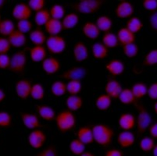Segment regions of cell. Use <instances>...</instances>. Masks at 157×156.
Wrapping results in <instances>:
<instances>
[{"instance_id": "cell-1", "label": "cell", "mask_w": 157, "mask_h": 156, "mask_svg": "<svg viewBox=\"0 0 157 156\" xmlns=\"http://www.w3.org/2000/svg\"><path fill=\"white\" fill-rule=\"evenodd\" d=\"M94 141L102 147L111 145L114 136V131L110 127L103 124H95L92 127Z\"/></svg>"}, {"instance_id": "cell-2", "label": "cell", "mask_w": 157, "mask_h": 156, "mask_svg": "<svg viewBox=\"0 0 157 156\" xmlns=\"http://www.w3.org/2000/svg\"><path fill=\"white\" fill-rule=\"evenodd\" d=\"M55 123L58 131L62 134H66L76 127L77 118L73 112L68 109L63 110L56 115Z\"/></svg>"}, {"instance_id": "cell-3", "label": "cell", "mask_w": 157, "mask_h": 156, "mask_svg": "<svg viewBox=\"0 0 157 156\" xmlns=\"http://www.w3.org/2000/svg\"><path fill=\"white\" fill-rule=\"evenodd\" d=\"M135 105L138 111V117L136 120L137 132L139 135H142L145 131H148L149 127L152 125V119L148 109L144 105L138 102H137Z\"/></svg>"}, {"instance_id": "cell-4", "label": "cell", "mask_w": 157, "mask_h": 156, "mask_svg": "<svg viewBox=\"0 0 157 156\" xmlns=\"http://www.w3.org/2000/svg\"><path fill=\"white\" fill-rule=\"evenodd\" d=\"M103 2L102 0H81L73 3L72 8L78 13L89 15L98 12Z\"/></svg>"}, {"instance_id": "cell-5", "label": "cell", "mask_w": 157, "mask_h": 156, "mask_svg": "<svg viewBox=\"0 0 157 156\" xmlns=\"http://www.w3.org/2000/svg\"><path fill=\"white\" fill-rule=\"evenodd\" d=\"M28 64V57L24 51H17L11 56L9 70L15 74H23Z\"/></svg>"}, {"instance_id": "cell-6", "label": "cell", "mask_w": 157, "mask_h": 156, "mask_svg": "<svg viewBox=\"0 0 157 156\" xmlns=\"http://www.w3.org/2000/svg\"><path fill=\"white\" fill-rule=\"evenodd\" d=\"M45 45L48 51L52 55H59L63 53L67 48L65 38L60 35L48 36Z\"/></svg>"}, {"instance_id": "cell-7", "label": "cell", "mask_w": 157, "mask_h": 156, "mask_svg": "<svg viewBox=\"0 0 157 156\" xmlns=\"http://www.w3.org/2000/svg\"><path fill=\"white\" fill-rule=\"evenodd\" d=\"M47 135L43 131L37 129L31 131L28 137V141L29 145L33 149L38 150L43 148V146L46 143Z\"/></svg>"}, {"instance_id": "cell-8", "label": "cell", "mask_w": 157, "mask_h": 156, "mask_svg": "<svg viewBox=\"0 0 157 156\" xmlns=\"http://www.w3.org/2000/svg\"><path fill=\"white\" fill-rule=\"evenodd\" d=\"M135 13V7L133 4L127 0H122L115 9V15L119 19H130L133 17Z\"/></svg>"}, {"instance_id": "cell-9", "label": "cell", "mask_w": 157, "mask_h": 156, "mask_svg": "<svg viewBox=\"0 0 157 156\" xmlns=\"http://www.w3.org/2000/svg\"><path fill=\"white\" fill-rule=\"evenodd\" d=\"M87 70L84 67L77 66L66 70L60 74V77L68 81H81L85 77Z\"/></svg>"}, {"instance_id": "cell-10", "label": "cell", "mask_w": 157, "mask_h": 156, "mask_svg": "<svg viewBox=\"0 0 157 156\" xmlns=\"http://www.w3.org/2000/svg\"><path fill=\"white\" fill-rule=\"evenodd\" d=\"M32 15V10L26 2H19L16 4L12 10V16L14 19L19 21L29 20Z\"/></svg>"}, {"instance_id": "cell-11", "label": "cell", "mask_w": 157, "mask_h": 156, "mask_svg": "<svg viewBox=\"0 0 157 156\" xmlns=\"http://www.w3.org/2000/svg\"><path fill=\"white\" fill-rule=\"evenodd\" d=\"M31 88H32V84L29 80H18L15 84L16 94L21 99L26 100L31 97Z\"/></svg>"}, {"instance_id": "cell-12", "label": "cell", "mask_w": 157, "mask_h": 156, "mask_svg": "<svg viewBox=\"0 0 157 156\" xmlns=\"http://www.w3.org/2000/svg\"><path fill=\"white\" fill-rule=\"evenodd\" d=\"M73 56L78 63L85 62L89 57V50L83 41H78L74 44L73 48Z\"/></svg>"}, {"instance_id": "cell-13", "label": "cell", "mask_w": 157, "mask_h": 156, "mask_svg": "<svg viewBox=\"0 0 157 156\" xmlns=\"http://www.w3.org/2000/svg\"><path fill=\"white\" fill-rule=\"evenodd\" d=\"M21 119L24 127L31 131L39 129L42 126L39 118L36 114L30 113V112H21Z\"/></svg>"}, {"instance_id": "cell-14", "label": "cell", "mask_w": 157, "mask_h": 156, "mask_svg": "<svg viewBox=\"0 0 157 156\" xmlns=\"http://www.w3.org/2000/svg\"><path fill=\"white\" fill-rule=\"evenodd\" d=\"M123 88L121 83L115 78L108 80L105 86V94L109 95L112 99L119 98L120 94L122 91Z\"/></svg>"}, {"instance_id": "cell-15", "label": "cell", "mask_w": 157, "mask_h": 156, "mask_svg": "<svg viewBox=\"0 0 157 156\" xmlns=\"http://www.w3.org/2000/svg\"><path fill=\"white\" fill-rule=\"evenodd\" d=\"M118 126L123 131H130L136 126V118L131 113H122L118 119Z\"/></svg>"}, {"instance_id": "cell-16", "label": "cell", "mask_w": 157, "mask_h": 156, "mask_svg": "<svg viewBox=\"0 0 157 156\" xmlns=\"http://www.w3.org/2000/svg\"><path fill=\"white\" fill-rule=\"evenodd\" d=\"M42 69L48 75H53L60 70L61 64L59 60L55 57H47L42 64Z\"/></svg>"}, {"instance_id": "cell-17", "label": "cell", "mask_w": 157, "mask_h": 156, "mask_svg": "<svg viewBox=\"0 0 157 156\" xmlns=\"http://www.w3.org/2000/svg\"><path fill=\"white\" fill-rule=\"evenodd\" d=\"M117 141L121 148H131L135 143V134L131 131H122L117 135Z\"/></svg>"}, {"instance_id": "cell-18", "label": "cell", "mask_w": 157, "mask_h": 156, "mask_svg": "<svg viewBox=\"0 0 157 156\" xmlns=\"http://www.w3.org/2000/svg\"><path fill=\"white\" fill-rule=\"evenodd\" d=\"M117 36L119 44L122 46L135 43V39H136L135 34L130 31L126 27L121 28V29L118 30Z\"/></svg>"}, {"instance_id": "cell-19", "label": "cell", "mask_w": 157, "mask_h": 156, "mask_svg": "<svg viewBox=\"0 0 157 156\" xmlns=\"http://www.w3.org/2000/svg\"><path fill=\"white\" fill-rule=\"evenodd\" d=\"M105 70L113 77H117L124 72L125 67L124 63L117 59H113L107 63L105 66Z\"/></svg>"}, {"instance_id": "cell-20", "label": "cell", "mask_w": 157, "mask_h": 156, "mask_svg": "<svg viewBox=\"0 0 157 156\" xmlns=\"http://www.w3.org/2000/svg\"><path fill=\"white\" fill-rule=\"evenodd\" d=\"M77 138L86 145L94 142V135L92 127L89 126H84L80 127L77 131Z\"/></svg>"}, {"instance_id": "cell-21", "label": "cell", "mask_w": 157, "mask_h": 156, "mask_svg": "<svg viewBox=\"0 0 157 156\" xmlns=\"http://www.w3.org/2000/svg\"><path fill=\"white\" fill-rule=\"evenodd\" d=\"M7 38H8L10 43L11 47H13V48H21V47L24 46L26 45L27 41H28L26 34L21 32V31L17 29Z\"/></svg>"}, {"instance_id": "cell-22", "label": "cell", "mask_w": 157, "mask_h": 156, "mask_svg": "<svg viewBox=\"0 0 157 156\" xmlns=\"http://www.w3.org/2000/svg\"><path fill=\"white\" fill-rule=\"evenodd\" d=\"M82 32L87 38L91 40L97 39L101 34L100 30L98 28L96 24L92 21H88L84 24Z\"/></svg>"}, {"instance_id": "cell-23", "label": "cell", "mask_w": 157, "mask_h": 156, "mask_svg": "<svg viewBox=\"0 0 157 156\" xmlns=\"http://www.w3.org/2000/svg\"><path fill=\"white\" fill-rule=\"evenodd\" d=\"M30 58L35 63L43 62L47 58V50L43 45H36L30 48Z\"/></svg>"}, {"instance_id": "cell-24", "label": "cell", "mask_w": 157, "mask_h": 156, "mask_svg": "<svg viewBox=\"0 0 157 156\" xmlns=\"http://www.w3.org/2000/svg\"><path fill=\"white\" fill-rule=\"evenodd\" d=\"M36 112L42 120L45 121H52L55 120L56 114L52 107L47 105H39L36 106Z\"/></svg>"}, {"instance_id": "cell-25", "label": "cell", "mask_w": 157, "mask_h": 156, "mask_svg": "<svg viewBox=\"0 0 157 156\" xmlns=\"http://www.w3.org/2000/svg\"><path fill=\"white\" fill-rule=\"evenodd\" d=\"M63 30L68 31L74 28L79 23V16L77 13H69L66 14L63 19L62 20Z\"/></svg>"}, {"instance_id": "cell-26", "label": "cell", "mask_w": 157, "mask_h": 156, "mask_svg": "<svg viewBox=\"0 0 157 156\" xmlns=\"http://www.w3.org/2000/svg\"><path fill=\"white\" fill-rule=\"evenodd\" d=\"M84 105V100L80 95H70L66 99V105L68 110L77 112L81 109Z\"/></svg>"}, {"instance_id": "cell-27", "label": "cell", "mask_w": 157, "mask_h": 156, "mask_svg": "<svg viewBox=\"0 0 157 156\" xmlns=\"http://www.w3.org/2000/svg\"><path fill=\"white\" fill-rule=\"evenodd\" d=\"M92 54L97 60H103L109 54V48L101 42H95L92 45Z\"/></svg>"}, {"instance_id": "cell-28", "label": "cell", "mask_w": 157, "mask_h": 156, "mask_svg": "<svg viewBox=\"0 0 157 156\" xmlns=\"http://www.w3.org/2000/svg\"><path fill=\"white\" fill-rule=\"evenodd\" d=\"M29 39L32 44L36 45H43L46 43L47 37L41 28H35L29 34Z\"/></svg>"}, {"instance_id": "cell-29", "label": "cell", "mask_w": 157, "mask_h": 156, "mask_svg": "<svg viewBox=\"0 0 157 156\" xmlns=\"http://www.w3.org/2000/svg\"><path fill=\"white\" fill-rule=\"evenodd\" d=\"M45 29L49 35H59L63 30L62 21L51 18L45 25Z\"/></svg>"}, {"instance_id": "cell-30", "label": "cell", "mask_w": 157, "mask_h": 156, "mask_svg": "<svg viewBox=\"0 0 157 156\" xmlns=\"http://www.w3.org/2000/svg\"><path fill=\"white\" fill-rule=\"evenodd\" d=\"M118 99L124 105H135L138 102L131 88H123Z\"/></svg>"}, {"instance_id": "cell-31", "label": "cell", "mask_w": 157, "mask_h": 156, "mask_svg": "<svg viewBox=\"0 0 157 156\" xmlns=\"http://www.w3.org/2000/svg\"><path fill=\"white\" fill-rule=\"evenodd\" d=\"M16 30V26L11 19H2L0 22V34L2 37H8Z\"/></svg>"}, {"instance_id": "cell-32", "label": "cell", "mask_w": 157, "mask_h": 156, "mask_svg": "<svg viewBox=\"0 0 157 156\" xmlns=\"http://www.w3.org/2000/svg\"><path fill=\"white\" fill-rule=\"evenodd\" d=\"M97 27L100 31H102L104 33L109 32L110 30L113 28V21L108 16L102 15L98 17L96 20Z\"/></svg>"}, {"instance_id": "cell-33", "label": "cell", "mask_w": 157, "mask_h": 156, "mask_svg": "<svg viewBox=\"0 0 157 156\" xmlns=\"http://www.w3.org/2000/svg\"><path fill=\"white\" fill-rule=\"evenodd\" d=\"M102 44L108 48H115L120 45L117 34L112 32L104 33L102 37Z\"/></svg>"}, {"instance_id": "cell-34", "label": "cell", "mask_w": 157, "mask_h": 156, "mask_svg": "<svg viewBox=\"0 0 157 156\" xmlns=\"http://www.w3.org/2000/svg\"><path fill=\"white\" fill-rule=\"evenodd\" d=\"M112 103V98L106 94H102L97 97L95 100V106L100 111H106L109 109Z\"/></svg>"}, {"instance_id": "cell-35", "label": "cell", "mask_w": 157, "mask_h": 156, "mask_svg": "<svg viewBox=\"0 0 157 156\" xmlns=\"http://www.w3.org/2000/svg\"><path fill=\"white\" fill-rule=\"evenodd\" d=\"M131 89L132 92H133L137 101H138V100H141L142 98H143L147 94V92H148V87L143 82L135 83L132 86V88Z\"/></svg>"}, {"instance_id": "cell-36", "label": "cell", "mask_w": 157, "mask_h": 156, "mask_svg": "<svg viewBox=\"0 0 157 156\" xmlns=\"http://www.w3.org/2000/svg\"><path fill=\"white\" fill-rule=\"evenodd\" d=\"M126 28L133 34H137L140 32L143 28V23L142 20L137 17H132L128 19L126 24Z\"/></svg>"}, {"instance_id": "cell-37", "label": "cell", "mask_w": 157, "mask_h": 156, "mask_svg": "<svg viewBox=\"0 0 157 156\" xmlns=\"http://www.w3.org/2000/svg\"><path fill=\"white\" fill-rule=\"evenodd\" d=\"M51 19V15L50 13L48 10H42L41 11H38V12L35 13V17H34V20H35V24H36L38 27H42V26H45L46 24V23L48 22L49 20Z\"/></svg>"}, {"instance_id": "cell-38", "label": "cell", "mask_w": 157, "mask_h": 156, "mask_svg": "<svg viewBox=\"0 0 157 156\" xmlns=\"http://www.w3.org/2000/svg\"><path fill=\"white\" fill-rule=\"evenodd\" d=\"M45 95V91L43 85L41 83H35L32 84L31 91V98L36 101H42Z\"/></svg>"}, {"instance_id": "cell-39", "label": "cell", "mask_w": 157, "mask_h": 156, "mask_svg": "<svg viewBox=\"0 0 157 156\" xmlns=\"http://www.w3.org/2000/svg\"><path fill=\"white\" fill-rule=\"evenodd\" d=\"M69 148L71 152L75 156H80L85 151V144L78 138H74L70 142Z\"/></svg>"}, {"instance_id": "cell-40", "label": "cell", "mask_w": 157, "mask_h": 156, "mask_svg": "<svg viewBox=\"0 0 157 156\" xmlns=\"http://www.w3.org/2000/svg\"><path fill=\"white\" fill-rule=\"evenodd\" d=\"M51 91L56 97L63 96L67 91V84L60 81H54L51 85Z\"/></svg>"}, {"instance_id": "cell-41", "label": "cell", "mask_w": 157, "mask_h": 156, "mask_svg": "<svg viewBox=\"0 0 157 156\" xmlns=\"http://www.w3.org/2000/svg\"><path fill=\"white\" fill-rule=\"evenodd\" d=\"M139 148L143 152H150L155 147V140L151 137H144L139 141Z\"/></svg>"}, {"instance_id": "cell-42", "label": "cell", "mask_w": 157, "mask_h": 156, "mask_svg": "<svg viewBox=\"0 0 157 156\" xmlns=\"http://www.w3.org/2000/svg\"><path fill=\"white\" fill-rule=\"evenodd\" d=\"M51 18L56 20H59L63 19V17L66 15V10L62 5L60 4H54L52 7H51L50 10Z\"/></svg>"}, {"instance_id": "cell-43", "label": "cell", "mask_w": 157, "mask_h": 156, "mask_svg": "<svg viewBox=\"0 0 157 156\" xmlns=\"http://www.w3.org/2000/svg\"><path fill=\"white\" fill-rule=\"evenodd\" d=\"M81 81H70L67 84V91L70 95H78L82 91Z\"/></svg>"}, {"instance_id": "cell-44", "label": "cell", "mask_w": 157, "mask_h": 156, "mask_svg": "<svg viewBox=\"0 0 157 156\" xmlns=\"http://www.w3.org/2000/svg\"><path fill=\"white\" fill-rule=\"evenodd\" d=\"M142 64L145 67H151L157 65V48L148 51L144 57Z\"/></svg>"}, {"instance_id": "cell-45", "label": "cell", "mask_w": 157, "mask_h": 156, "mask_svg": "<svg viewBox=\"0 0 157 156\" xmlns=\"http://www.w3.org/2000/svg\"><path fill=\"white\" fill-rule=\"evenodd\" d=\"M123 53L128 58H135L139 53V47L135 43L123 46Z\"/></svg>"}, {"instance_id": "cell-46", "label": "cell", "mask_w": 157, "mask_h": 156, "mask_svg": "<svg viewBox=\"0 0 157 156\" xmlns=\"http://www.w3.org/2000/svg\"><path fill=\"white\" fill-rule=\"evenodd\" d=\"M33 24L29 20L19 21L17 23V30L26 34L27 33H31L33 31Z\"/></svg>"}, {"instance_id": "cell-47", "label": "cell", "mask_w": 157, "mask_h": 156, "mask_svg": "<svg viewBox=\"0 0 157 156\" xmlns=\"http://www.w3.org/2000/svg\"><path fill=\"white\" fill-rule=\"evenodd\" d=\"M13 117L10 112L6 111H0V127L7 128L12 124Z\"/></svg>"}, {"instance_id": "cell-48", "label": "cell", "mask_w": 157, "mask_h": 156, "mask_svg": "<svg viewBox=\"0 0 157 156\" xmlns=\"http://www.w3.org/2000/svg\"><path fill=\"white\" fill-rule=\"evenodd\" d=\"M35 156H59V151L53 144H49L40 151Z\"/></svg>"}, {"instance_id": "cell-49", "label": "cell", "mask_w": 157, "mask_h": 156, "mask_svg": "<svg viewBox=\"0 0 157 156\" xmlns=\"http://www.w3.org/2000/svg\"><path fill=\"white\" fill-rule=\"evenodd\" d=\"M28 4L31 10L37 13L45 9L46 1L45 0H30L28 1Z\"/></svg>"}, {"instance_id": "cell-50", "label": "cell", "mask_w": 157, "mask_h": 156, "mask_svg": "<svg viewBox=\"0 0 157 156\" xmlns=\"http://www.w3.org/2000/svg\"><path fill=\"white\" fill-rule=\"evenodd\" d=\"M142 6L145 10L152 13L157 11V0H143Z\"/></svg>"}, {"instance_id": "cell-51", "label": "cell", "mask_w": 157, "mask_h": 156, "mask_svg": "<svg viewBox=\"0 0 157 156\" xmlns=\"http://www.w3.org/2000/svg\"><path fill=\"white\" fill-rule=\"evenodd\" d=\"M11 48V45L8 38L0 36V55L7 54Z\"/></svg>"}, {"instance_id": "cell-52", "label": "cell", "mask_w": 157, "mask_h": 156, "mask_svg": "<svg viewBox=\"0 0 157 156\" xmlns=\"http://www.w3.org/2000/svg\"><path fill=\"white\" fill-rule=\"evenodd\" d=\"M11 57L7 54L0 55V69L1 70H6L9 69L10 65Z\"/></svg>"}, {"instance_id": "cell-53", "label": "cell", "mask_w": 157, "mask_h": 156, "mask_svg": "<svg viewBox=\"0 0 157 156\" xmlns=\"http://www.w3.org/2000/svg\"><path fill=\"white\" fill-rule=\"evenodd\" d=\"M147 94L151 100H157V81L150 84L148 88Z\"/></svg>"}, {"instance_id": "cell-54", "label": "cell", "mask_w": 157, "mask_h": 156, "mask_svg": "<svg viewBox=\"0 0 157 156\" xmlns=\"http://www.w3.org/2000/svg\"><path fill=\"white\" fill-rule=\"evenodd\" d=\"M148 22H149L151 29L155 32H157V11L151 14L148 19Z\"/></svg>"}, {"instance_id": "cell-55", "label": "cell", "mask_w": 157, "mask_h": 156, "mask_svg": "<svg viewBox=\"0 0 157 156\" xmlns=\"http://www.w3.org/2000/svg\"><path fill=\"white\" fill-rule=\"evenodd\" d=\"M104 156H124V153L117 148H111L105 151Z\"/></svg>"}, {"instance_id": "cell-56", "label": "cell", "mask_w": 157, "mask_h": 156, "mask_svg": "<svg viewBox=\"0 0 157 156\" xmlns=\"http://www.w3.org/2000/svg\"><path fill=\"white\" fill-rule=\"evenodd\" d=\"M148 133L153 139H157V122L154 123L148 128Z\"/></svg>"}, {"instance_id": "cell-57", "label": "cell", "mask_w": 157, "mask_h": 156, "mask_svg": "<svg viewBox=\"0 0 157 156\" xmlns=\"http://www.w3.org/2000/svg\"><path fill=\"white\" fill-rule=\"evenodd\" d=\"M6 98V94L4 92L2 88H0V103L2 102V101L5 100Z\"/></svg>"}, {"instance_id": "cell-58", "label": "cell", "mask_w": 157, "mask_h": 156, "mask_svg": "<svg viewBox=\"0 0 157 156\" xmlns=\"http://www.w3.org/2000/svg\"><path fill=\"white\" fill-rule=\"evenodd\" d=\"M80 156H95V154L92 151H85L83 154H81Z\"/></svg>"}, {"instance_id": "cell-59", "label": "cell", "mask_w": 157, "mask_h": 156, "mask_svg": "<svg viewBox=\"0 0 157 156\" xmlns=\"http://www.w3.org/2000/svg\"><path fill=\"white\" fill-rule=\"evenodd\" d=\"M6 3V0H0V10H2L4 7V6Z\"/></svg>"}, {"instance_id": "cell-60", "label": "cell", "mask_w": 157, "mask_h": 156, "mask_svg": "<svg viewBox=\"0 0 157 156\" xmlns=\"http://www.w3.org/2000/svg\"><path fill=\"white\" fill-rule=\"evenodd\" d=\"M152 154H153V156H157V144H155L152 149Z\"/></svg>"}, {"instance_id": "cell-61", "label": "cell", "mask_w": 157, "mask_h": 156, "mask_svg": "<svg viewBox=\"0 0 157 156\" xmlns=\"http://www.w3.org/2000/svg\"><path fill=\"white\" fill-rule=\"evenodd\" d=\"M153 109L154 112H155V113L157 115V101L154 103V105H153Z\"/></svg>"}, {"instance_id": "cell-62", "label": "cell", "mask_w": 157, "mask_h": 156, "mask_svg": "<svg viewBox=\"0 0 157 156\" xmlns=\"http://www.w3.org/2000/svg\"><path fill=\"white\" fill-rule=\"evenodd\" d=\"M2 16H1V14H0V22H1V21H2Z\"/></svg>"}]
</instances>
